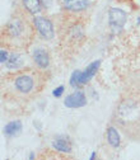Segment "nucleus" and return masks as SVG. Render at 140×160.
Returning <instances> with one entry per match:
<instances>
[{"instance_id": "1", "label": "nucleus", "mask_w": 140, "mask_h": 160, "mask_svg": "<svg viewBox=\"0 0 140 160\" xmlns=\"http://www.w3.org/2000/svg\"><path fill=\"white\" fill-rule=\"evenodd\" d=\"M49 80V71L36 66H26L15 71H9L2 78V92L5 99L27 102L41 93Z\"/></svg>"}, {"instance_id": "2", "label": "nucleus", "mask_w": 140, "mask_h": 160, "mask_svg": "<svg viewBox=\"0 0 140 160\" xmlns=\"http://www.w3.org/2000/svg\"><path fill=\"white\" fill-rule=\"evenodd\" d=\"M32 17L23 9L17 10L2 28V43L9 50L27 51L36 38Z\"/></svg>"}, {"instance_id": "3", "label": "nucleus", "mask_w": 140, "mask_h": 160, "mask_svg": "<svg viewBox=\"0 0 140 160\" xmlns=\"http://www.w3.org/2000/svg\"><path fill=\"white\" fill-rule=\"evenodd\" d=\"M32 23L34 26V29L37 34L41 37L44 41H52L56 36V29L54 21L49 15L38 14L32 17Z\"/></svg>"}, {"instance_id": "4", "label": "nucleus", "mask_w": 140, "mask_h": 160, "mask_svg": "<svg viewBox=\"0 0 140 160\" xmlns=\"http://www.w3.org/2000/svg\"><path fill=\"white\" fill-rule=\"evenodd\" d=\"M127 13L117 7H111L107 13V19H108V28L113 36L121 34L124 32L125 24L127 23Z\"/></svg>"}, {"instance_id": "5", "label": "nucleus", "mask_w": 140, "mask_h": 160, "mask_svg": "<svg viewBox=\"0 0 140 160\" xmlns=\"http://www.w3.org/2000/svg\"><path fill=\"white\" fill-rule=\"evenodd\" d=\"M93 5L92 0H63L61 8L63 13L71 15H82L86 14Z\"/></svg>"}, {"instance_id": "6", "label": "nucleus", "mask_w": 140, "mask_h": 160, "mask_svg": "<svg viewBox=\"0 0 140 160\" xmlns=\"http://www.w3.org/2000/svg\"><path fill=\"white\" fill-rule=\"evenodd\" d=\"M31 56H32L33 65L37 69L45 70V71L49 70V68L51 65V55H50L49 48H46L45 46H36V47H33Z\"/></svg>"}, {"instance_id": "7", "label": "nucleus", "mask_w": 140, "mask_h": 160, "mask_svg": "<svg viewBox=\"0 0 140 160\" xmlns=\"http://www.w3.org/2000/svg\"><path fill=\"white\" fill-rule=\"evenodd\" d=\"M51 150L56 151L57 154L69 155L73 154V141L68 135H56L50 142Z\"/></svg>"}, {"instance_id": "8", "label": "nucleus", "mask_w": 140, "mask_h": 160, "mask_svg": "<svg viewBox=\"0 0 140 160\" xmlns=\"http://www.w3.org/2000/svg\"><path fill=\"white\" fill-rule=\"evenodd\" d=\"M87 103H88L87 94L82 89H75L73 93L68 94L64 99V106L66 108H70V109L82 108V107L87 106Z\"/></svg>"}, {"instance_id": "9", "label": "nucleus", "mask_w": 140, "mask_h": 160, "mask_svg": "<svg viewBox=\"0 0 140 160\" xmlns=\"http://www.w3.org/2000/svg\"><path fill=\"white\" fill-rule=\"evenodd\" d=\"M5 68L8 71H15L19 69L26 68V55L24 51H18V50H10L9 60L5 64Z\"/></svg>"}, {"instance_id": "10", "label": "nucleus", "mask_w": 140, "mask_h": 160, "mask_svg": "<svg viewBox=\"0 0 140 160\" xmlns=\"http://www.w3.org/2000/svg\"><path fill=\"white\" fill-rule=\"evenodd\" d=\"M99 68H101V60H94V61H92L84 70H82V74H80V87H86V85H88L92 82V79L98 72Z\"/></svg>"}, {"instance_id": "11", "label": "nucleus", "mask_w": 140, "mask_h": 160, "mask_svg": "<svg viewBox=\"0 0 140 160\" xmlns=\"http://www.w3.org/2000/svg\"><path fill=\"white\" fill-rule=\"evenodd\" d=\"M106 135V141H107V144H108V146L110 148H112V149H118L120 146H121V135H120V132H118V130L115 127V126H112V125H108L107 126V128H106V132H105Z\"/></svg>"}, {"instance_id": "12", "label": "nucleus", "mask_w": 140, "mask_h": 160, "mask_svg": "<svg viewBox=\"0 0 140 160\" xmlns=\"http://www.w3.org/2000/svg\"><path fill=\"white\" fill-rule=\"evenodd\" d=\"M21 8L31 17L38 15L44 12V7L39 0H21Z\"/></svg>"}, {"instance_id": "13", "label": "nucleus", "mask_w": 140, "mask_h": 160, "mask_svg": "<svg viewBox=\"0 0 140 160\" xmlns=\"http://www.w3.org/2000/svg\"><path fill=\"white\" fill-rule=\"evenodd\" d=\"M22 130H23L22 122L19 121V119H14V121H10L4 126L3 133L7 137H17L22 133Z\"/></svg>"}, {"instance_id": "14", "label": "nucleus", "mask_w": 140, "mask_h": 160, "mask_svg": "<svg viewBox=\"0 0 140 160\" xmlns=\"http://www.w3.org/2000/svg\"><path fill=\"white\" fill-rule=\"evenodd\" d=\"M80 74H82V70H74L71 72L70 79H69V83H70L71 88H74V89L82 88L80 87Z\"/></svg>"}, {"instance_id": "15", "label": "nucleus", "mask_w": 140, "mask_h": 160, "mask_svg": "<svg viewBox=\"0 0 140 160\" xmlns=\"http://www.w3.org/2000/svg\"><path fill=\"white\" fill-rule=\"evenodd\" d=\"M9 56H10V50L5 46L2 47V50H0V64L2 65H5L7 61L9 60Z\"/></svg>"}, {"instance_id": "16", "label": "nucleus", "mask_w": 140, "mask_h": 160, "mask_svg": "<svg viewBox=\"0 0 140 160\" xmlns=\"http://www.w3.org/2000/svg\"><path fill=\"white\" fill-rule=\"evenodd\" d=\"M64 93H65V85H59L57 88H55L52 90V95L55 98H61Z\"/></svg>"}, {"instance_id": "17", "label": "nucleus", "mask_w": 140, "mask_h": 160, "mask_svg": "<svg viewBox=\"0 0 140 160\" xmlns=\"http://www.w3.org/2000/svg\"><path fill=\"white\" fill-rule=\"evenodd\" d=\"M39 2H41L42 7H44V10L50 9V7L52 5V0H39Z\"/></svg>"}, {"instance_id": "18", "label": "nucleus", "mask_w": 140, "mask_h": 160, "mask_svg": "<svg viewBox=\"0 0 140 160\" xmlns=\"http://www.w3.org/2000/svg\"><path fill=\"white\" fill-rule=\"evenodd\" d=\"M94 159H97V151H93L92 155L89 156V160H94Z\"/></svg>"}, {"instance_id": "19", "label": "nucleus", "mask_w": 140, "mask_h": 160, "mask_svg": "<svg viewBox=\"0 0 140 160\" xmlns=\"http://www.w3.org/2000/svg\"><path fill=\"white\" fill-rule=\"evenodd\" d=\"M34 158H36V155H34V152H31V155L28 156V159H29V160H33Z\"/></svg>"}, {"instance_id": "20", "label": "nucleus", "mask_w": 140, "mask_h": 160, "mask_svg": "<svg viewBox=\"0 0 140 160\" xmlns=\"http://www.w3.org/2000/svg\"><path fill=\"white\" fill-rule=\"evenodd\" d=\"M136 24H137V26H140V15H139V17H137V19H136Z\"/></svg>"}, {"instance_id": "21", "label": "nucleus", "mask_w": 140, "mask_h": 160, "mask_svg": "<svg viewBox=\"0 0 140 160\" xmlns=\"http://www.w3.org/2000/svg\"><path fill=\"white\" fill-rule=\"evenodd\" d=\"M118 2H121V3H129V2H132V0H118Z\"/></svg>"}]
</instances>
